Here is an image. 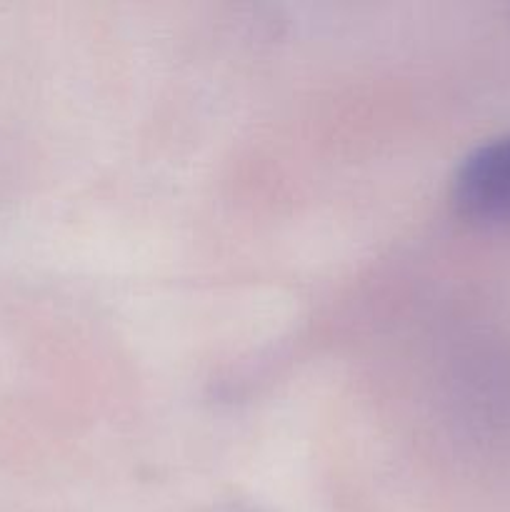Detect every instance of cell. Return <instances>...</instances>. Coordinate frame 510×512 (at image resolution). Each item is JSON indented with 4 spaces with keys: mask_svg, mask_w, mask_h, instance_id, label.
<instances>
[{
    "mask_svg": "<svg viewBox=\"0 0 510 512\" xmlns=\"http://www.w3.org/2000/svg\"><path fill=\"white\" fill-rule=\"evenodd\" d=\"M453 200L465 218L510 223V133L483 143L460 163Z\"/></svg>",
    "mask_w": 510,
    "mask_h": 512,
    "instance_id": "1",
    "label": "cell"
}]
</instances>
